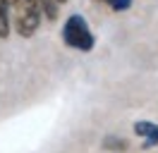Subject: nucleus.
Here are the masks:
<instances>
[{"mask_svg": "<svg viewBox=\"0 0 158 153\" xmlns=\"http://www.w3.org/2000/svg\"><path fill=\"white\" fill-rule=\"evenodd\" d=\"M7 14H10V27L22 38H31L41 27V7L36 5V0H2Z\"/></svg>", "mask_w": 158, "mask_h": 153, "instance_id": "nucleus-1", "label": "nucleus"}, {"mask_svg": "<svg viewBox=\"0 0 158 153\" xmlns=\"http://www.w3.org/2000/svg\"><path fill=\"white\" fill-rule=\"evenodd\" d=\"M62 41H65L69 48L81 50V53H89L91 48L96 46V38L91 34L86 19L81 17V14H77V12L65 19V24H62Z\"/></svg>", "mask_w": 158, "mask_h": 153, "instance_id": "nucleus-2", "label": "nucleus"}, {"mask_svg": "<svg viewBox=\"0 0 158 153\" xmlns=\"http://www.w3.org/2000/svg\"><path fill=\"white\" fill-rule=\"evenodd\" d=\"M134 134L146 139V143H144L146 148H151V146L158 143V124H153V122H146V120L134 122Z\"/></svg>", "mask_w": 158, "mask_h": 153, "instance_id": "nucleus-3", "label": "nucleus"}, {"mask_svg": "<svg viewBox=\"0 0 158 153\" xmlns=\"http://www.w3.org/2000/svg\"><path fill=\"white\" fill-rule=\"evenodd\" d=\"M103 148H106V151H115V153H125L129 148V141L127 139H120L115 134H108V136L103 139Z\"/></svg>", "mask_w": 158, "mask_h": 153, "instance_id": "nucleus-4", "label": "nucleus"}, {"mask_svg": "<svg viewBox=\"0 0 158 153\" xmlns=\"http://www.w3.org/2000/svg\"><path fill=\"white\" fill-rule=\"evenodd\" d=\"M36 5L41 7V14L46 19H58V10H60V2L58 0H36Z\"/></svg>", "mask_w": 158, "mask_h": 153, "instance_id": "nucleus-5", "label": "nucleus"}, {"mask_svg": "<svg viewBox=\"0 0 158 153\" xmlns=\"http://www.w3.org/2000/svg\"><path fill=\"white\" fill-rule=\"evenodd\" d=\"M10 14H7V7H5V2L0 0V38H7L10 36Z\"/></svg>", "mask_w": 158, "mask_h": 153, "instance_id": "nucleus-6", "label": "nucleus"}, {"mask_svg": "<svg viewBox=\"0 0 158 153\" xmlns=\"http://www.w3.org/2000/svg\"><path fill=\"white\" fill-rule=\"evenodd\" d=\"M106 5L115 12H125V10L132 7V0H106Z\"/></svg>", "mask_w": 158, "mask_h": 153, "instance_id": "nucleus-7", "label": "nucleus"}, {"mask_svg": "<svg viewBox=\"0 0 158 153\" xmlns=\"http://www.w3.org/2000/svg\"><path fill=\"white\" fill-rule=\"evenodd\" d=\"M58 2H60V5H62V2H67V0H58Z\"/></svg>", "mask_w": 158, "mask_h": 153, "instance_id": "nucleus-8", "label": "nucleus"}]
</instances>
